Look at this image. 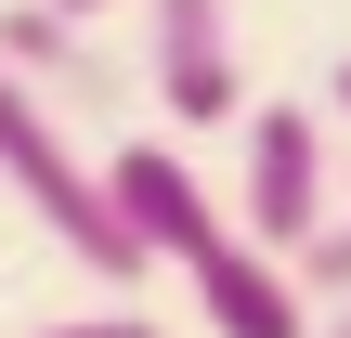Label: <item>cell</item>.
<instances>
[{
    "label": "cell",
    "instance_id": "obj_1",
    "mask_svg": "<svg viewBox=\"0 0 351 338\" xmlns=\"http://www.w3.org/2000/svg\"><path fill=\"white\" fill-rule=\"evenodd\" d=\"M0 195H13L78 274H104V287H143V274H156V261L130 248V221L104 208V169L78 156V130H65L52 104H26L13 78H0Z\"/></svg>",
    "mask_w": 351,
    "mask_h": 338
},
{
    "label": "cell",
    "instance_id": "obj_2",
    "mask_svg": "<svg viewBox=\"0 0 351 338\" xmlns=\"http://www.w3.org/2000/svg\"><path fill=\"white\" fill-rule=\"evenodd\" d=\"M339 221V156H326V117L313 104H247V169H234V234L300 261L313 234Z\"/></svg>",
    "mask_w": 351,
    "mask_h": 338
},
{
    "label": "cell",
    "instance_id": "obj_3",
    "mask_svg": "<svg viewBox=\"0 0 351 338\" xmlns=\"http://www.w3.org/2000/svg\"><path fill=\"white\" fill-rule=\"evenodd\" d=\"M143 78L182 130H234L247 117V65H234V0H143Z\"/></svg>",
    "mask_w": 351,
    "mask_h": 338
},
{
    "label": "cell",
    "instance_id": "obj_4",
    "mask_svg": "<svg viewBox=\"0 0 351 338\" xmlns=\"http://www.w3.org/2000/svg\"><path fill=\"white\" fill-rule=\"evenodd\" d=\"M0 78H13L26 104H52L65 130H78V117H117V91H130L117 52H104L78 13H52V0H0Z\"/></svg>",
    "mask_w": 351,
    "mask_h": 338
},
{
    "label": "cell",
    "instance_id": "obj_5",
    "mask_svg": "<svg viewBox=\"0 0 351 338\" xmlns=\"http://www.w3.org/2000/svg\"><path fill=\"white\" fill-rule=\"evenodd\" d=\"M104 208L130 221V248H143V261H208V248L234 234V221L208 208V182H195L169 143H117V156H104Z\"/></svg>",
    "mask_w": 351,
    "mask_h": 338
},
{
    "label": "cell",
    "instance_id": "obj_6",
    "mask_svg": "<svg viewBox=\"0 0 351 338\" xmlns=\"http://www.w3.org/2000/svg\"><path fill=\"white\" fill-rule=\"evenodd\" d=\"M195 274V313L208 338H313V287L274 261V248H247V234H221L208 261H182Z\"/></svg>",
    "mask_w": 351,
    "mask_h": 338
},
{
    "label": "cell",
    "instance_id": "obj_7",
    "mask_svg": "<svg viewBox=\"0 0 351 338\" xmlns=\"http://www.w3.org/2000/svg\"><path fill=\"white\" fill-rule=\"evenodd\" d=\"M287 274H300L313 300H351V208L326 221V234H313V248H300V261H287Z\"/></svg>",
    "mask_w": 351,
    "mask_h": 338
},
{
    "label": "cell",
    "instance_id": "obj_8",
    "mask_svg": "<svg viewBox=\"0 0 351 338\" xmlns=\"http://www.w3.org/2000/svg\"><path fill=\"white\" fill-rule=\"evenodd\" d=\"M39 338H169L156 313H65V326H39Z\"/></svg>",
    "mask_w": 351,
    "mask_h": 338
},
{
    "label": "cell",
    "instance_id": "obj_9",
    "mask_svg": "<svg viewBox=\"0 0 351 338\" xmlns=\"http://www.w3.org/2000/svg\"><path fill=\"white\" fill-rule=\"evenodd\" d=\"M313 338H351V300H326V313H313Z\"/></svg>",
    "mask_w": 351,
    "mask_h": 338
},
{
    "label": "cell",
    "instance_id": "obj_10",
    "mask_svg": "<svg viewBox=\"0 0 351 338\" xmlns=\"http://www.w3.org/2000/svg\"><path fill=\"white\" fill-rule=\"evenodd\" d=\"M52 13H78V26H104V13H117V0H52Z\"/></svg>",
    "mask_w": 351,
    "mask_h": 338
},
{
    "label": "cell",
    "instance_id": "obj_11",
    "mask_svg": "<svg viewBox=\"0 0 351 338\" xmlns=\"http://www.w3.org/2000/svg\"><path fill=\"white\" fill-rule=\"evenodd\" d=\"M326 104H339V117H351V65H339V78H326Z\"/></svg>",
    "mask_w": 351,
    "mask_h": 338
},
{
    "label": "cell",
    "instance_id": "obj_12",
    "mask_svg": "<svg viewBox=\"0 0 351 338\" xmlns=\"http://www.w3.org/2000/svg\"><path fill=\"white\" fill-rule=\"evenodd\" d=\"M339 182H351V169H339Z\"/></svg>",
    "mask_w": 351,
    "mask_h": 338
}]
</instances>
